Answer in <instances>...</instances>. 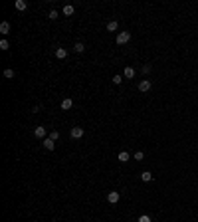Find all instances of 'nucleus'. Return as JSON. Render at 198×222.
Returning a JSON list of instances; mask_svg holds the SVG:
<instances>
[{"instance_id": "obj_3", "label": "nucleus", "mask_w": 198, "mask_h": 222, "mask_svg": "<svg viewBox=\"0 0 198 222\" xmlns=\"http://www.w3.org/2000/svg\"><path fill=\"white\" fill-rule=\"evenodd\" d=\"M119 198H121V194H119L117 190H111V192L107 194V202H111V204H117V202H119Z\"/></svg>"}, {"instance_id": "obj_18", "label": "nucleus", "mask_w": 198, "mask_h": 222, "mask_svg": "<svg viewBox=\"0 0 198 222\" xmlns=\"http://www.w3.org/2000/svg\"><path fill=\"white\" fill-rule=\"evenodd\" d=\"M8 48H10V44H8V40H0V50H4V52H6Z\"/></svg>"}, {"instance_id": "obj_23", "label": "nucleus", "mask_w": 198, "mask_h": 222, "mask_svg": "<svg viewBox=\"0 0 198 222\" xmlns=\"http://www.w3.org/2000/svg\"><path fill=\"white\" fill-rule=\"evenodd\" d=\"M151 70H152L151 64H145V65H143V73H151Z\"/></svg>"}, {"instance_id": "obj_8", "label": "nucleus", "mask_w": 198, "mask_h": 222, "mask_svg": "<svg viewBox=\"0 0 198 222\" xmlns=\"http://www.w3.org/2000/svg\"><path fill=\"white\" fill-rule=\"evenodd\" d=\"M72 107H73V101H72V99H69V97H66V99H64V101H61V109H64V111L72 109Z\"/></svg>"}, {"instance_id": "obj_11", "label": "nucleus", "mask_w": 198, "mask_h": 222, "mask_svg": "<svg viewBox=\"0 0 198 222\" xmlns=\"http://www.w3.org/2000/svg\"><path fill=\"white\" fill-rule=\"evenodd\" d=\"M8 32H10V24H8V22H2V24H0V34L6 36Z\"/></svg>"}, {"instance_id": "obj_15", "label": "nucleus", "mask_w": 198, "mask_h": 222, "mask_svg": "<svg viewBox=\"0 0 198 222\" xmlns=\"http://www.w3.org/2000/svg\"><path fill=\"white\" fill-rule=\"evenodd\" d=\"M16 8H18V10H26L28 2H24V0H16Z\"/></svg>"}, {"instance_id": "obj_16", "label": "nucleus", "mask_w": 198, "mask_h": 222, "mask_svg": "<svg viewBox=\"0 0 198 222\" xmlns=\"http://www.w3.org/2000/svg\"><path fill=\"white\" fill-rule=\"evenodd\" d=\"M73 50H75V52H77V54H81V52H83V50H85V46H83L81 42H75V46H73Z\"/></svg>"}, {"instance_id": "obj_17", "label": "nucleus", "mask_w": 198, "mask_h": 222, "mask_svg": "<svg viewBox=\"0 0 198 222\" xmlns=\"http://www.w3.org/2000/svg\"><path fill=\"white\" fill-rule=\"evenodd\" d=\"M14 75H16V73H14V70H10V67H8V70H4V78H8V79H12Z\"/></svg>"}, {"instance_id": "obj_19", "label": "nucleus", "mask_w": 198, "mask_h": 222, "mask_svg": "<svg viewBox=\"0 0 198 222\" xmlns=\"http://www.w3.org/2000/svg\"><path fill=\"white\" fill-rule=\"evenodd\" d=\"M133 159H135V161H143V159H145V155H143V151H137V153L133 155Z\"/></svg>"}, {"instance_id": "obj_9", "label": "nucleus", "mask_w": 198, "mask_h": 222, "mask_svg": "<svg viewBox=\"0 0 198 222\" xmlns=\"http://www.w3.org/2000/svg\"><path fill=\"white\" fill-rule=\"evenodd\" d=\"M117 159H119V161H121V163H127V161L131 159V155H129L127 151H121V153H119V155H117Z\"/></svg>"}, {"instance_id": "obj_20", "label": "nucleus", "mask_w": 198, "mask_h": 222, "mask_svg": "<svg viewBox=\"0 0 198 222\" xmlns=\"http://www.w3.org/2000/svg\"><path fill=\"white\" fill-rule=\"evenodd\" d=\"M111 81H113L115 85H119L121 81H123V75H119V73H117V75H113V79H111Z\"/></svg>"}, {"instance_id": "obj_5", "label": "nucleus", "mask_w": 198, "mask_h": 222, "mask_svg": "<svg viewBox=\"0 0 198 222\" xmlns=\"http://www.w3.org/2000/svg\"><path fill=\"white\" fill-rule=\"evenodd\" d=\"M152 87V83L149 81V79H143V81H139V91H149Z\"/></svg>"}, {"instance_id": "obj_22", "label": "nucleus", "mask_w": 198, "mask_h": 222, "mask_svg": "<svg viewBox=\"0 0 198 222\" xmlns=\"http://www.w3.org/2000/svg\"><path fill=\"white\" fill-rule=\"evenodd\" d=\"M50 139L58 141V139H59V131H52V133H50Z\"/></svg>"}, {"instance_id": "obj_12", "label": "nucleus", "mask_w": 198, "mask_h": 222, "mask_svg": "<svg viewBox=\"0 0 198 222\" xmlns=\"http://www.w3.org/2000/svg\"><path fill=\"white\" fill-rule=\"evenodd\" d=\"M141 178H143L145 183H149V181H152V173L151 170H145V173H141Z\"/></svg>"}, {"instance_id": "obj_1", "label": "nucleus", "mask_w": 198, "mask_h": 222, "mask_svg": "<svg viewBox=\"0 0 198 222\" xmlns=\"http://www.w3.org/2000/svg\"><path fill=\"white\" fill-rule=\"evenodd\" d=\"M129 40H131V32H119L117 34V44H119V46L127 44Z\"/></svg>"}, {"instance_id": "obj_7", "label": "nucleus", "mask_w": 198, "mask_h": 222, "mask_svg": "<svg viewBox=\"0 0 198 222\" xmlns=\"http://www.w3.org/2000/svg\"><path fill=\"white\" fill-rule=\"evenodd\" d=\"M44 147H46L48 151H53V147H56V141H53V139H50V137H46V139H44Z\"/></svg>"}, {"instance_id": "obj_2", "label": "nucleus", "mask_w": 198, "mask_h": 222, "mask_svg": "<svg viewBox=\"0 0 198 222\" xmlns=\"http://www.w3.org/2000/svg\"><path fill=\"white\" fill-rule=\"evenodd\" d=\"M34 135H36L38 139H46V135H48L46 127H44V125H38V127L34 129Z\"/></svg>"}, {"instance_id": "obj_13", "label": "nucleus", "mask_w": 198, "mask_h": 222, "mask_svg": "<svg viewBox=\"0 0 198 222\" xmlns=\"http://www.w3.org/2000/svg\"><path fill=\"white\" fill-rule=\"evenodd\" d=\"M73 12H75V8H73L72 4H67V6H64V16H72Z\"/></svg>"}, {"instance_id": "obj_14", "label": "nucleus", "mask_w": 198, "mask_h": 222, "mask_svg": "<svg viewBox=\"0 0 198 222\" xmlns=\"http://www.w3.org/2000/svg\"><path fill=\"white\" fill-rule=\"evenodd\" d=\"M117 20H111V22H107V30H109V32H115V30H117Z\"/></svg>"}, {"instance_id": "obj_24", "label": "nucleus", "mask_w": 198, "mask_h": 222, "mask_svg": "<svg viewBox=\"0 0 198 222\" xmlns=\"http://www.w3.org/2000/svg\"><path fill=\"white\" fill-rule=\"evenodd\" d=\"M139 222H151V218H149V216H147V214H143V216H141V218H139Z\"/></svg>"}, {"instance_id": "obj_4", "label": "nucleus", "mask_w": 198, "mask_h": 222, "mask_svg": "<svg viewBox=\"0 0 198 222\" xmlns=\"http://www.w3.org/2000/svg\"><path fill=\"white\" fill-rule=\"evenodd\" d=\"M69 135H72V139H81L83 137V127H72Z\"/></svg>"}, {"instance_id": "obj_6", "label": "nucleus", "mask_w": 198, "mask_h": 222, "mask_svg": "<svg viewBox=\"0 0 198 222\" xmlns=\"http://www.w3.org/2000/svg\"><path fill=\"white\" fill-rule=\"evenodd\" d=\"M56 58H58V59H66L67 58V50H66V48H61V46L56 48Z\"/></svg>"}, {"instance_id": "obj_10", "label": "nucleus", "mask_w": 198, "mask_h": 222, "mask_svg": "<svg viewBox=\"0 0 198 222\" xmlns=\"http://www.w3.org/2000/svg\"><path fill=\"white\" fill-rule=\"evenodd\" d=\"M123 75H125L127 79H131V78H135V70H133L131 65H129V67H125V70H123Z\"/></svg>"}, {"instance_id": "obj_21", "label": "nucleus", "mask_w": 198, "mask_h": 222, "mask_svg": "<svg viewBox=\"0 0 198 222\" xmlns=\"http://www.w3.org/2000/svg\"><path fill=\"white\" fill-rule=\"evenodd\" d=\"M58 16H59V14H58V10H50V14H48V18H50V20H56Z\"/></svg>"}]
</instances>
